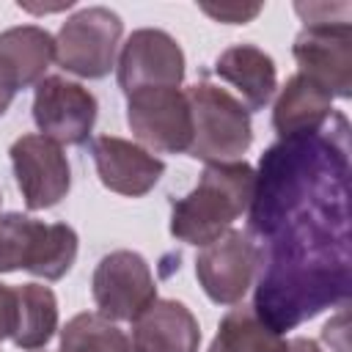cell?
<instances>
[{"label": "cell", "mask_w": 352, "mask_h": 352, "mask_svg": "<svg viewBox=\"0 0 352 352\" xmlns=\"http://www.w3.org/2000/svg\"><path fill=\"white\" fill-rule=\"evenodd\" d=\"M256 316L275 333L294 330L330 305L346 302L349 226L346 195L311 204L258 242Z\"/></svg>", "instance_id": "1"}, {"label": "cell", "mask_w": 352, "mask_h": 352, "mask_svg": "<svg viewBox=\"0 0 352 352\" xmlns=\"http://www.w3.org/2000/svg\"><path fill=\"white\" fill-rule=\"evenodd\" d=\"M349 176V124L333 113L311 135L283 138L261 154L253 198L248 209V234L261 242L294 212L346 195Z\"/></svg>", "instance_id": "2"}, {"label": "cell", "mask_w": 352, "mask_h": 352, "mask_svg": "<svg viewBox=\"0 0 352 352\" xmlns=\"http://www.w3.org/2000/svg\"><path fill=\"white\" fill-rule=\"evenodd\" d=\"M253 184L256 170L245 160L206 165L198 184L170 201V234L195 248L220 239L250 209Z\"/></svg>", "instance_id": "3"}, {"label": "cell", "mask_w": 352, "mask_h": 352, "mask_svg": "<svg viewBox=\"0 0 352 352\" xmlns=\"http://www.w3.org/2000/svg\"><path fill=\"white\" fill-rule=\"evenodd\" d=\"M192 116V140L187 154L206 162H239L253 143V126L248 107L214 82H195L187 91Z\"/></svg>", "instance_id": "4"}, {"label": "cell", "mask_w": 352, "mask_h": 352, "mask_svg": "<svg viewBox=\"0 0 352 352\" xmlns=\"http://www.w3.org/2000/svg\"><path fill=\"white\" fill-rule=\"evenodd\" d=\"M77 231L66 223L33 220L22 212L0 214V272L25 270L60 280L77 258Z\"/></svg>", "instance_id": "5"}, {"label": "cell", "mask_w": 352, "mask_h": 352, "mask_svg": "<svg viewBox=\"0 0 352 352\" xmlns=\"http://www.w3.org/2000/svg\"><path fill=\"white\" fill-rule=\"evenodd\" d=\"M124 22L104 6H88L72 14L55 36V60L63 72L102 80L116 69Z\"/></svg>", "instance_id": "6"}, {"label": "cell", "mask_w": 352, "mask_h": 352, "mask_svg": "<svg viewBox=\"0 0 352 352\" xmlns=\"http://www.w3.org/2000/svg\"><path fill=\"white\" fill-rule=\"evenodd\" d=\"M126 124L146 151L182 154L192 140L187 94L179 88H140L126 96Z\"/></svg>", "instance_id": "7"}, {"label": "cell", "mask_w": 352, "mask_h": 352, "mask_svg": "<svg viewBox=\"0 0 352 352\" xmlns=\"http://www.w3.org/2000/svg\"><path fill=\"white\" fill-rule=\"evenodd\" d=\"M258 242L248 231L231 228L198 250L195 278L212 302L239 305L258 275Z\"/></svg>", "instance_id": "8"}, {"label": "cell", "mask_w": 352, "mask_h": 352, "mask_svg": "<svg viewBox=\"0 0 352 352\" xmlns=\"http://www.w3.org/2000/svg\"><path fill=\"white\" fill-rule=\"evenodd\" d=\"M96 314L110 322H135L154 300L157 283L146 258L135 250H113L102 256L91 278Z\"/></svg>", "instance_id": "9"}, {"label": "cell", "mask_w": 352, "mask_h": 352, "mask_svg": "<svg viewBox=\"0 0 352 352\" xmlns=\"http://www.w3.org/2000/svg\"><path fill=\"white\" fill-rule=\"evenodd\" d=\"M96 96L60 74L44 77L33 94V121L38 135L58 146H82L96 124Z\"/></svg>", "instance_id": "10"}, {"label": "cell", "mask_w": 352, "mask_h": 352, "mask_svg": "<svg viewBox=\"0 0 352 352\" xmlns=\"http://www.w3.org/2000/svg\"><path fill=\"white\" fill-rule=\"evenodd\" d=\"M116 74L126 96L140 88H179L184 80V52L170 33L140 28L121 44Z\"/></svg>", "instance_id": "11"}, {"label": "cell", "mask_w": 352, "mask_h": 352, "mask_svg": "<svg viewBox=\"0 0 352 352\" xmlns=\"http://www.w3.org/2000/svg\"><path fill=\"white\" fill-rule=\"evenodd\" d=\"M300 74L324 88L330 96H352V25H305L294 44Z\"/></svg>", "instance_id": "12"}, {"label": "cell", "mask_w": 352, "mask_h": 352, "mask_svg": "<svg viewBox=\"0 0 352 352\" xmlns=\"http://www.w3.org/2000/svg\"><path fill=\"white\" fill-rule=\"evenodd\" d=\"M14 176L30 212L60 204L72 187V168L58 143L44 135H22L8 148Z\"/></svg>", "instance_id": "13"}, {"label": "cell", "mask_w": 352, "mask_h": 352, "mask_svg": "<svg viewBox=\"0 0 352 352\" xmlns=\"http://www.w3.org/2000/svg\"><path fill=\"white\" fill-rule=\"evenodd\" d=\"M91 157L99 173V182L118 195L126 198H143L157 187V182L165 173V162L146 151L143 146L116 138V135H99L91 140Z\"/></svg>", "instance_id": "14"}, {"label": "cell", "mask_w": 352, "mask_h": 352, "mask_svg": "<svg viewBox=\"0 0 352 352\" xmlns=\"http://www.w3.org/2000/svg\"><path fill=\"white\" fill-rule=\"evenodd\" d=\"M135 352H198L201 327L192 311L179 300H154L132 322Z\"/></svg>", "instance_id": "15"}, {"label": "cell", "mask_w": 352, "mask_h": 352, "mask_svg": "<svg viewBox=\"0 0 352 352\" xmlns=\"http://www.w3.org/2000/svg\"><path fill=\"white\" fill-rule=\"evenodd\" d=\"M214 74L239 91V102L248 113L267 107L278 91L275 60L256 44H234L223 50L214 60Z\"/></svg>", "instance_id": "16"}, {"label": "cell", "mask_w": 352, "mask_h": 352, "mask_svg": "<svg viewBox=\"0 0 352 352\" xmlns=\"http://www.w3.org/2000/svg\"><path fill=\"white\" fill-rule=\"evenodd\" d=\"M333 113H336L333 96L297 72L286 80V85L278 94L272 110V126L280 140L294 135H311L322 129Z\"/></svg>", "instance_id": "17"}, {"label": "cell", "mask_w": 352, "mask_h": 352, "mask_svg": "<svg viewBox=\"0 0 352 352\" xmlns=\"http://www.w3.org/2000/svg\"><path fill=\"white\" fill-rule=\"evenodd\" d=\"M55 60V38L38 25H16L0 33V69L16 91L38 85Z\"/></svg>", "instance_id": "18"}, {"label": "cell", "mask_w": 352, "mask_h": 352, "mask_svg": "<svg viewBox=\"0 0 352 352\" xmlns=\"http://www.w3.org/2000/svg\"><path fill=\"white\" fill-rule=\"evenodd\" d=\"M58 330V300L50 286L25 283L16 286V322L11 341L19 349H41Z\"/></svg>", "instance_id": "19"}, {"label": "cell", "mask_w": 352, "mask_h": 352, "mask_svg": "<svg viewBox=\"0 0 352 352\" xmlns=\"http://www.w3.org/2000/svg\"><path fill=\"white\" fill-rule=\"evenodd\" d=\"M283 336L270 330L250 305L231 308L209 344V352H280Z\"/></svg>", "instance_id": "20"}, {"label": "cell", "mask_w": 352, "mask_h": 352, "mask_svg": "<svg viewBox=\"0 0 352 352\" xmlns=\"http://www.w3.org/2000/svg\"><path fill=\"white\" fill-rule=\"evenodd\" d=\"M60 352H135L132 341L116 322L102 314H77L60 330Z\"/></svg>", "instance_id": "21"}, {"label": "cell", "mask_w": 352, "mask_h": 352, "mask_svg": "<svg viewBox=\"0 0 352 352\" xmlns=\"http://www.w3.org/2000/svg\"><path fill=\"white\" fill-rule=\"evenodd\" d=\"M294 11L300 14L302 25L352 22V6L349 3H294Z\"/></svg>", "instance_id": "22"}, {"label": "cell", "mask_w": 352, "mask_h": 352, "mask_svg": "<svg viewBox=\"0 0 352 352\" xmlns=\"http://www.w3.org/2000/svg\"><path fill=\"white\" fill-rule=\"evenodd\" d=\"M201 11L209 14L217 22L245 25V22H250V19H256L261 14V6L258 3H253V6H242V3H220V6H212V3H201Z\"/></svg>", "instance_id": "23"}, {"label": "cell", "mask_w": 352, "mask_h": 352, "mask_svg": "<svg viewBox=\"0 0 352 352\" xmlns=\"http://www.w3.org/2000/svg\"><path fill=\"white\" fill-rule=\"evenodd\" d=\"M16 322V289L0 283V341L11 338Z\"/></svg>", "instance_id": "24"}, {"label": "cell", "mask_w": 352, "mask_h": 352, "mask_svg": "<svg viewBox=\"0 0 352 352\" xmlns=\"http://www.w3.org/2000/svg\"><path fill=\"white\" fill-rule=\"evenodd\" d=\"M280 352H322V346H319L316 341L305 338V336H297V338H289V341H283Z\"/></svg>", "instance_id": "25"}, {"label": "cell", "mask_w": 352, "mask_h": 352, "mask_svg": "<svg viewBox=\"0 0 352 352\" xmlns=\"http://www.w3.org/2000/svg\"><path fill=\"white\" fill-rule=\"evenodd\" d=\"M14 96H16V88L11 85V80L3 74V69H0V116L11 107V102H14Z\"/></svg>", "instance_id": "26"}, {"label": "cell", "mask_w": 352, "mask_h": 352, "mask_svg": "<svg viewBox=\"0 0 352 352\" xmlns=\"http://www.w3.org/2000/svg\"><path fill=\"white\" fill-rule=\"evenodd\" d=\"M0 201H3V198H0Z\"/></svg>", "instance_id": "27"}]
</instances>
